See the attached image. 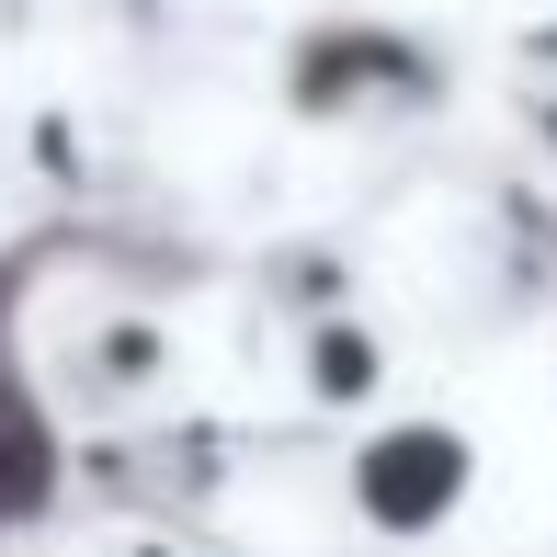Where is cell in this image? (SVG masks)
Listing matches in <instances>:
<instances>
[{
  "label": "cell",
  "instance_id": "cell-1",
  "mask_svg": "<svg viewBox=\"0 0 557 557\" xmlns=\"http://www.w3.org/2000/svg\"><path fill=\"white\" fill-rule=\"evenodd\" d=\"M46 490H58V421H46V398L23 387V364L0 352V523L46 512Z\"/></svg>",
  "mask_w": 557,
  "mask_h": 557
}]
</instances>
